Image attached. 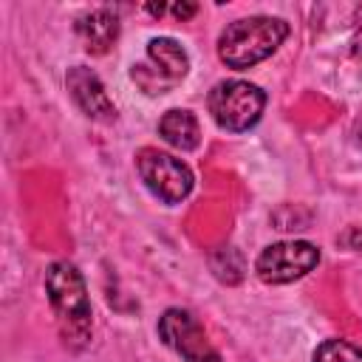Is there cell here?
<instances>
[{"instance_id": "cell-1", "label": "cell", "mask_w": 362, "mask_h": 362, "mask_svg": "<svg viewBox=\"0 0 362 362\" xmlns=\"http://www.w3.org/2000/svg\"><path fill=\"white\" fill-rule=\"evenodd\" d=\"M45 294L57 314V325L65 345H74V348L88 345L93 311H90L85 277L79 274V269L68 260L51 263L45 272Z\"/></svg>"}, {"instance_id": "cell-2", "label": "cell", "mask_w": 362, "mask_h": 362, "mask_svg": "<svg viewBox=\"0 0 362 362\" xmlns=\"http://www.w3.org/2000/svg\"><path fill=\"white\" fill-rule=\"evenodd\" d=\"M288 37V23L280 17H243L229 23L218 37V57L235 71L252 68L272 57Z\"/></svg>"}, {"instance_id": "cell-3", "label": "cell", "mask_w": 362, "mask_h": 362, "mask_svg": "<svg viewBox=\"0 0 362 362\" xmlns=\"http://www.w3.org/2000/svg\"><path fill=\"white\" fill-rule=\"evenodd\" d=\"M209 113L221 130L243 133L255 127L266 107V93L243 79H223L209 90Z\"/></svg>"}, {"instance_id": "cell-4", "label": "cell", "mask_w": 362, "mask_h": 362, "mask_svg": "<svg viewBox=\"0 0 362 362\" xmlns=\"http://www.w3.org/2000/svg\"><path fill=\"white\" fill-rule=\"evenodd\" d=\"M136 170L144 181V187L164 204H181L192 192V184H195L192 170L181 158H175L170 153H161L156 147L139 150Z\"/></svg>"}, {"instance_id": "cell-5", "label": "cell", "mask_w": 362, "mask_h": 362, "mask_svg": "<svg viewBox=\"0 0 362 362\" xmlns=\"http://www.w3.org/2000/svg\"><path fill=\"white\" fill-rule=\"evenodd\" d=\"M189 71V57L187 51L173 40V37H153L147 42V57L144 62L133 65L130 76L139 82L147 93H164L173 85H178Z\"/></svg>"}, {"instance_id": "cell-6", "label": "cell", "mask_w": 362, "mask_h": 362, "mask_svg": "<svg viewBox=\"0 0 362 362\" xmlns=\"http://www.w3.org/2000/svg\"><path fill=\"white\" fill-rule=\"evenodd\" d=\"M320 263V249L308 240H280L266 246L257 260H255V272L263 283H291L305 277L311 269H317Z\"/></svg>"}, {"instance_id": "cell-7", "label": "cell", "mask_w": 362, "mask_h": 362, "mask_svg": "<svg viewBox=\"0 0 362 362\" xmlns=\"http://www.w3.org/2000/svg\"><path fill=\"white\" fill-rule=\"evenodd\" d=\"M158 337L184 362H221V354L206 339L204 325L184 308H167L158 320Z\"/></svg>"}, {"instance_id": "cell-8", "label": "cell", "mask_w": 362, "mask_h": 362, "mask_svg": "<svg viewBox=\"0 0 362 362\" xmlns=\"http://www.w3.org/2000/svg\"><path fill=\"white\" fill-rule=\"evenodd\" d=\"M65 85H68L71 99L76 102V107H79L88 119L102 122V124H107V122L116 119V105L110 102V96H107L102 79H99L90 68L74 65V68L68 71V76H65Z\"/></svg>"}, {"instance_id": "cell-9", "label": "cell", "mask_w": 362, "mask_h": 362, "mask_svg": "<svg viewBox=\"0 0 362 362\" xmlns=\"http://www.w3.org/2000/svg\"><path fill=\"white\" fill-rule=\"evenodd\" d=\"M76 37L88 54H105L119 37V17L107 8H93L76 20Z\"/></svg>"}, {"instance_id": "cell-10", "label": "cell", "mask_w": 362, "mask_h": 362, "mask_svg": "<svg viewBox=\"0 0 362 362\" xmlns=\"http://www.w3.org/2000/svg\"><path fill=\"white\" fill-rule=\"evenodd\" d=\"M158 133H161V139H164L170 147H175V150H181V153H189V150H195V147L201 144L198 119H195L189 110H181V107H173V110H167V113L161 116Z\"/></svg>"}, {"instance_id": "cell-11", "label": "cell", "mask_w": 362, "mask_h": 362, "mask_svg": "<svg viewBox=\"0 0 362 362\" xmlns=\"http://www.w3.org/2000/svg\"><path fill=\"white\" fill-rule=\"evenodd\" d=\"M311 362H362V348L348 339H325L317 345Z\"/></svg>"}, {"instance_id": "cell-12", "label": "cell", "mask_w": 362, "mask_h": 362, "mask_svg": "<svg viewBox=\"0 0 362 362\" xmlns=\"http://www.w3.org/2000/svg\"><path fill=\"white\" fill-rule=\"evenodd\" d=\"M170 11H173L178 20H189V17L198 11V6H195V3H178V6H173Z\"/></svg>"}, {"instance_id": "cell-13", "label": "cell", "mask_w": 362, "mask_h": 362, "mask_svg": "<svg viewBox=\"0 0 362 362\" xmlns=\"http://www.w3.org/2000/svg\"><path fill=\"white\" fill-rule=\"evenodd\" d=\"M351 249H356V252H362V226H356V229H351L345 238H342Z\"/></svg>"}, {"instance_id": "cell-14", "label": "cell", "mask_w": 362, "mask_h": 362, "mask_svg": "<svg viewBox=\"0 0 362 362\" xmlns=\"http://www.w3.org/2000/svg\"><path fill=\"white\" fill-rule=\"evenodd\" d=\"M354 141L362 147V119H356V124H354Z\"/></svg>"}, {"instance_id": "cell-15", "label": "cell", "mask_w": 362, "mask_h": 362, "mask_svg": "<svg viewBox=\"0 0 362 362\" xmlns=\"http://www.w3.org/2000/svg\"><path fill=\"white\" fill-rule=\"evenodd\" d=\"M147 11H150V14H158V17H161V14H164V6H161V3H158V6H156V3H150V6H147Z\"/></svg>"}]
</instances>
